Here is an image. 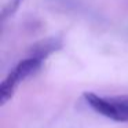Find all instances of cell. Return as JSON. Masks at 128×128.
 Listing matches in <instances>:
<instances>
[{
    "instance_id": "cell-2",
    "label": "cell",
    "mask_w": 128,
    "mask_h": 128,
    "mask_svg": "<svg viewBox=\"0 0 128 128\" xmlns=\"http://www.w3.org/2000/svg\"><path fill=\"white\" fill-rule=\"evenodd\" d=\"M42 65H43V61L32 58V56H28V58L22 59L7 74V77L0 84V105H6L14 96V94L17 91V88L20 87V84L25 78H28L29 76L36 73L42 68Z\"/></svg>"
},
{
    "instance_id": "cell-3",
    "label": "cell",
    "mask_w": 128,
    "mask_h": 128,
    "mask_svg": "<svg viewBox=\"0 0 128 128\" xmlns=\"http://www.w3.org/2000/svg\"><path fill=\"white\" fill-rule=\"evenodd\" d=\"M62 48V40L59 37H47L40 42L34 43L30 48H29V56L32 58L40 59V61H46L51 54Z\"/></svg>"
},
{
    "instance_id": "cell-4",
    "label": "cell",
    "mask_w": 128,
    "mask_h": 128,
    "mask_svg": "<svg viewBox=\"0 0 128 128\" xmlns=\"http://www.w3.org/2000/svg\"><path fill=\"white\" fill-rule=\"evenodd\" d=\"M22 2H24V0H11V2H10V3L3 8V12H2V21L4 22V21H7V18H8V17L14 15L15 11L20 8V6H21Z\"/></svg>"
},
{
    "instance_id": "cell-1",
    "label": "cell",
    "mask_w": 128,
    "mask_h": 128,
    "mask_svg": "<svg viewBox=\"0 0 128 128\" xmlns=\"http://www.w3.org/2000/svg\"><path fill=\"white\" fill-rule=\"evenodd\" d=\"M87 105L92 110L113 121L127 122L128 121V95L121 96H99L94 92L84 94Z\"/></svg>"
}]
</instances>
